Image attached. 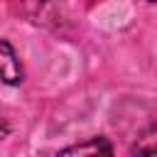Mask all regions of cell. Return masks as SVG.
I'll return each mask as SVG.
<instances>
[{
  "label": "cell",
  "instance_id": "cell-1",
  "mask_svg": "<svg viewBox=\"0 0 157 157\" xmlns=\"http://www.w3.org/2000/svg\"><path fill=\"white\" fill-rule=\"evenodd\" d=\"M0 81H5L7 86H17L22 81L20 56L7 39H0Z\"/></svg>",
  "mask_w": 157,
  "mask_h": 157
},
{
  "label": "cell",
  "instance_id": "cell-2",
  "mask_svg": "<svg viewBox=\"0 0 157 157\" xmlns=\"http://www.w3.org/2000/svg\"><path fill=\"white\" fill-rule=\"evenodd\" d=\"M98 152H105V155L113 152V147H110V142L105 137H91L88 142H78L74 147L61 150V155H98Z\"/></svg>",
  "mask_w": 157,
  "mask_h": 157
},
{
  "label": "cell",
  "instance_id": "cell-3",
  "mask_svg": "<svg viewBox=\"0 0 157 157\" xmlns=\"http://www.w3.org/2000/svg\"><path fill=\"white\" fill-rule=\"evenodd\" d=\"M132 152L137 155H157V123H152L132 145Z\"/></svg>",
  "mask_w": 157,
  "mask_h": 157
},
{
  "label": "cell",
  "instance_id": "cell-4",
  "mask_svg": "<svg viewBox=\"0 0 157 157\" xmlns=\"http://www.w3.org/2000/svg\"><path fill=\"white\" fill-rule=\"evenodd\" d=\"M7 135H10V123H7V120L0 115V140H5Z\"/></svg>",
  "mask_w": 157,
  "mask_h": 157
},
{
  "label": "cell",
  "instance_id": "cell-5",
  "mask_svg": "<svg viewBox=\"0 0 157 157\" xmlns=\"http://www.w3.org/2000/svg\"><path fill=\"white\" fill-rule=\"evenodd\" d=\"M147 2H157V0H147Z\"/></svg>",
  "mask_w": 157,
  "mask_h": 157
}]
</instances>
